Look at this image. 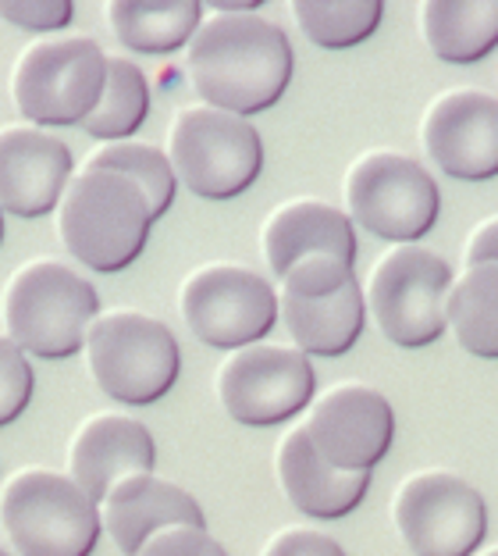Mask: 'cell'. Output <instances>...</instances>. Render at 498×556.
<instances>
[{"label":"cell","instance_id":"obj_33","mask_svg":"<svg viewBox=\"0 0 498 556\" xmlns=\"http://www.w3.org/2000/svg\"><path fill=\"white\" fill-rule=\"evenodd\" d=\"M481 556H498V546H495V549H484Z\"/></svg>","mask_w":498,"mask_h":556},{"label":"cell","instance_id":"obj_19","mask_svg":"<svg viewBox=\"0 0 498 556\" xmlns=\"http://www.w3.org/2000/svg\"><path fill=\"white\" fill-rule=\"evenodd\" d=\"M274 471H278V482H282L285 500L299 514L314 517V521H339V517L353 514L370 489V475H349V471L331 467L321 453L314 450V442L306 435L303 425H296L278 442Z\"/></svg>","mask_w":498,"mask_h":556},{"label":"cell","instance_id":"obj_13","mask_svg":"<svg viewBox=\"0 0 498 556\" xmlns=\"http://www.w3.org/2000/svg\"><path fill=\"white\" fill-rule=\"evenodd\" d=\"M303 428L331 467L370 475L392 450L395 414L385 393L360 382H342L317 396Z\"/></svg>","mask_w":498,"mask_h":556},{"label":"cell","instance_id":"obj_34","mask_svg":"<svg viewBox=\"0 0 498 556\" xmlns=\"http://www.w3.org/2000/svg\"><path fill=\"white\" fill-rule=\"evenodd\" d=\"M0 556H11V549H4V546H0Z\"/></svg>","mask_w":498,"mask_h":556},{"label":"cell","instance_id":"obj_26","mask_svg":"<svg viewBox=\"0 0 498 556\" xmlns=\"http://www.w3.org/2000/svg\"><path fill=\"white\" fill-rule=\"evenodd\" d=\"M86 168H100V172H118L129 182H136L143 189L146 204L153 222L161 214H168V207L175 204V168L164 150L150 147V143H132V139H122V143H104L100 150H93V157L86 161Z\"/></svg>","mask_w":498,"mask_h":556},{"label":"cell","instance_id":"obj_31","mask_svg":"<svg viewBox=\"0 0 498 556\" xmlns=\"http://www.w3.org/2000/svg\"><path fill=\"white\" fill-rule=\"evenodd\" d=\"M470 264H498V218L481 222L474 232H470L467 243V268Z\"/></svg>","mask_w":498,"mask_h":556},{"label":"cell","instance_id":"obj_16","mask_svg":"<svg viewBox=\"0 0 498 556\" xmlns=\"http://www.w3.org/2000/svg\"><path fill=\"white\" fill-rule=\"evenodd\" d=\"M157 446L143 421L129 414L86 417L68 446V478L89 500L104 496L129 475H153Z\"/></svg>","mask_w":498,"mask_h":556},{"label":"cell","instance_id":"obj_15","mask_svg":"<svg viewBox=\"0 0 498 556\" xmlns=\"http://www.w3.org/2000/svg\"><path fill=\"white\" fill-rule=\"evenodd\" d=\"M72 182V150L36 125L0 129V211L15 218L50 214Z\"/></svg>","mask_w":498,"mask_h":556},{"label":"cell","instance_id":"obj_1","mask_svg":"<svg viewBox=\"0 0 498 556\" xmlns=\"http://www.w3.org/2000/svg\"><path fill=\"white\" fill-rule=\"evenodd\" d=\"M292 43L282 25L246 15H210L186 47V72L207 108L250 118L274 108L292 83Z\"/></svg>","mask_w":498,"mask_h":556},{"label":"cell","instance_id":"obj_21","mask_svg":"<svg viewBox=\"0 0 498 556\" xmlns=\"http://www.w3.org/2000/svg\"><path fill=\"white\" fill-rule=\"evenodd\" d=\"M420 33L445 65H474L498 47V0H424Z\"/></svg>","mask_w":498,"mask_h":556},{"label":"cell","instance_id":"obj_7","mask_svg":"<svg viewBox=\"0 0 498 556\" xmlns=\"http://www.w3.org/2000/svg\"><path fill=\"white\" fill-rule=\"evenodd\" d=\"M107 79V54L86 36H50L18 54L11 72V100L25 122L82 125Z\"/></svg>","mask_w":498,"mask_h":556},{"label":"cell","instance_id":"obj_14","mask_svg":"<svg viewBox=\"0 0 498 556\" xmlns=\"http://www.w3.org/2000/svg\"><path fill=\"white\" fill-rule=\"evenodd\" d=\"M427 157L459 182L498 175V97L477 86H459L427 108L420 125Z\"/></svg>","mask_w":498,"mask_h":556},{"label":"cell","instance_id":"obj_22","mask_svg":"<svg viewBox=\"0 0 498 556\" xmlns=\"http://www.w3.org/2000/svg\"><path fill=\"white\" fill-rule=\"evenodd\" d=\"M107 22L129 50L171 54L193 40L203 22V4L200 0H111Z\"/></svg>","mask_w":498,"mask_h":556},{"label":"cell","instance_id":"obj_17","mask_svg":"<svg viewBox=\"0 0 498 556\" xmlns=\"http://www.w3.org/2000/svg\"><path fill=\"white\" fill-rule=\"evenodd\" d=\"M100 521L125 556H136L168 528H207L203 507L182 485L157 475H129L100 503Z\"/></svg>","mask_w":498,"mask_h":556},{"label":"cell","instance_id":"obj_2","mask_svg":"<svg viewBox=\"0 0 498 556\" xmlns=\"http://www.w3.org/2000/svg\"><path fill=\"white\" fill-rule=\"evenodd\" d=\"M4 336L25 357L65 361L86 346L89 325L100 314L93 282L54 257H36L4 286Z\"/></svg>","mask_w":498,"mask_h":556},{"label":"cell","instance_id":"obj_20","mask_svg":"<svg viewBox=\"0 0 498 556\" xmlns=\"http://www.w3.org/2000/svg\"><path fill=\"white\" fill-rule=\"evenodd\" d=\"M278 318L285 321L299 353L342 357L363 332L367 300L360 282H346L331 293H285L278 289Z\"/></svg>","mask_w":498,"mask_h":556},{"label":"cell","instance_id":"obj_29","mask_svg":"<svg viewBox=\"0 0 498 556\" xmlns=\"http://www.w3.org/2000/svg\"><path fill=\"white\" fill-rule=\"evenodd\" d=\"M136 556H228L207 528H168L157 532Z\"/></svg>","mask_w":498,"mask_h":556},{"label":"cell","instance_id":"obj_11","mask_svg":"<svg viewBox=\"0 0 498 556\" xmlns=\"http://www.w3.org/2000/svg\"><path fill=\"white\" fill-rule=\"evenodd\" d=\"M178 307L200 343L242 350L278 325V289L242 264H203L182 282Z\"/></svg>","mask_w":498,"mask_h":556},{"label":"cell","instance_id":"obj_9","mask_svg":"<svg viewBox=\"0 0 498 556\" xmlns=\"http://www.w3.org/2000/svg\"><path fill=\"white\" fill-rule=\"evenodd\" d=\"M452 289L449 261L427 247L406 243L381 254L367 278V311L381 336L403 350L438 343L445 325V296Z\"/></svg>","mask_w":498,"mask_h":556},{"label":"cell","instance_id":"obj_3","mask_svg":"<svg viewBox=\"0 0 498 556\" xmlns=\"http://www.w3.org/2000/svg\"><path fill=\"white\" fill-rule=\"evenodd\" d=\"M153 214L143 189L118 172L82 168L58 204V236L93 271H122L146 250Z\"/></svg>","mask_w":498,"mask_h":556},{"label":"cell","instance_id":"obj_24","mask_svg":"<svg viewBox=\"0 0 498 556\" xmlns=\"http://www.w3.org/2000/svg\"><path fill=\"white\" fill-rule=\"evenodd\" d=\"M150 115V83L129 58H107V79L97 108L82 118V132L104 143L129 139Z\"/></svg>","mask_w":498,"mask_h":556},{"label":"cell","instance_id":"obj_6","mask_svg":"<svg viewBox=\"0 0 498 556\" xmlns=\"http://www.w3.org/2000/svg\"><path fill=\"white\" fill-rule=\"evenodd\" d=\"M175 179L203 200H232L260 179L264 139L253 122L207 104H189L168 129Z\"/></svg>","mask_w":498,"mask_h":556},{"label":"cell","instance_id":"obj_23","mask_svg":"<svg viewBox=\"0 0 498 556\" xmlns=\"http://www.w3.org/2000/svg\"><path fill=\"white\" fill-rule=\"evenodd\" d=\"M445 325L456 343L484 361H498V264H470L445 296Z\"/></svg>","mask_w":498,"mask_h":556},{"label":"cell","instance_id":"obj_8","mask_svg":"<svg viewBox=\"0 0 498 556\" xmlns=\"http://www.w3.org/2000/svg\"><path fill=\"white\" fill-rule=\"evenodd\" d=\"M346 207L363 232L406 247L434 229L442 193L420 161L395 150H367L346 172Z\"/></svg>","mask_w":498,"mask_h":556},{"label":"cell","instance_id":"obj_12","mask_svg":"<svg viewBox=\"0 0 498 556\" xmlns=\"http://www.w3.org/2000/svg\"><path fill=\"white\" fill-rule=\"evenodd\" d=\"M317 375L310 357L292 346L250 343L232 350L217 368V400L239 425L271 428L314 403Z\"/></svg>","mask_w":498,"mask_h":556},{"label":"cell","instance_id":"obj_10","mask_svg":"<svg viewBox=\"0 0 498 556\" xmlns=\"http://www.w3.org/2000/svg\"><path fill=\"white\" fill-rule=\"evenodd\" d=\"M392 521L413 556H474L488 535L484 496L452 471L403 478L392 500Z\"/></svg>","mask_w":498,"mask_h":556},{"label":"cell","instance_id":"obj_4","mask_svg":"<svg viewBox=\"0 0 498 556\" xmlns=\"http://www.w3.org/2000/svg\"><path fill=\"white\" fill-rule=\"evenodd\" d=\"M82 350L97 386L125 407H146L168 396L182 371V350L171 328L129 307L97 314Z\"/></svg>","mask_w":498,"mask_h":556},{"label":"cell","instance_id":"obj_27","mask_svg":"<svg viewBox=\"0 0 498 556\" xmlns=\"http://www.w3.org/2000/svg\"><path fill=\"white\" fill-rule=\"evenodd\" d=\"M33 389H36V375L29 357L0 332V428L22 417V410L33 400Z\"/></svg>","mask_w":498,"mask_h":556},{"label":"cell","instance_id":"obj_18","mask_svg":"<svg viewBox=\"0 0 498 556\" xmlns=\"http://www.w3.org/2000/svg\"><path fill=\"white\" fill-rule=\"evenodd\" d=\"M260 247H264L267 268L282 282L292 264H299L303 257H314V254H328V257L353 264L356 229L346 211L331 207L324 200L299 197L271 211V218L264 222Z\"/></svg>","mask_w":498,"mask_h":556},{"label":"cell","instance_id":"obj_32","mask_svg":"<svg viewBox=\"0 0 498 556\" xmlns=\"http://www.w3.org/2000/svg\"><path fill=\"white\" fill-rule=\"evenodd\" d=\"M0 243H4V211H0Z\"/></svg>","mask_w":498,"mask_h":556},{"label":"cell","instance_id":"obj_30","mask_svg":"<svg viewBox=\"0 0 498 556\" xmlns=\"http://www.w3.org/2000/svg\"><path fill=\"white\" fill-rule=\"evenodd\" d=\"M260 556H346V549L317 528H282Z\"/></svg>","mask_w":498,"mask_h":556},{"label":"cell","instance_id":"obj_28","mask_svg":"<svg viewBox=\"0 0 498 556\" xmlns=\"http://www.w3.org/2000/svg\"><path fill=\"white\" fill-rule=\"evenodd\" d=\"M72 0H0V18L25 33H58L72 22Z\"/></svg>","mask_w":498,"mask_h":556},{"label":"cell","instance_id":"obj_5","mask_svg":"<svg viewBox=\"0 0 498 556\" xmlns=\"http://www.w3.org/2000/svg\"><path fill=\"white\" fill-rule=\"evenodd\" d=\"M0 525L18 556H89L104 532L100 503L47 467L18 471L4 485Z\"/></svg>","mask_w":498,"mask_h":556},{"label":"cell","instance_id":"obj_25","mask_svg":"<svg viewBox=\"0 0 498 556\" xmlns=\"http://www.w3.org/2000/svg\"><path fill=\"white\" fill-rule=\"evenodd\" d=\"M292 18L310 43L346 50L363 43L385 18L381 0H292Z\"/></svg>","mask_w":498,"mask_h":556}]
</instances>
